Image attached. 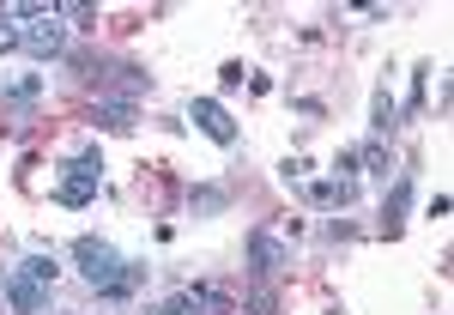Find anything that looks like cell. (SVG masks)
I'll return each instance as SVG.
<instances>
[{"mask_svg":"<svg viewBox=\"0 0 454 315\" xmlns=\"http://www.w3.org/2000/svg\"><path fill=\"white\" fill-rule=\"evenodd\" d=\"M73 261H79V280L91 285V291L121 297V291H134V285H140V267H134V261H121L115 243H104V237H79V243H73Z\"/></svg>","mask_w":454,"mask_h":315,"instance_id":"1","label":"cell"},{"mask_svg":"<svg viewBox=\"0 0 454 315\" xmlns=\"http://www.w3.org/2000/svg\"><path fill=\"white\" fill-rule=\"evenodd\" d=\"M6 19H19V49H31L36 61L67 55V25L55 6H6Z\"/></svg>","mask_w":454,"mask_h":315,"instance_id":"2","label":"cell"},{"mask_svg":"<svg viewBox=\"0 0 454 315\" xmlns=\"http://www.w3.org/2000/svg\"><path fill=\"white\" fill-rule=\"evenodd\" d=\"M98 182H104V158L98 152H73L67 164H61V207H85L91 194H98Z\"/></svg>","mask_w":454,"mask_h":315,"instance_id":"3","label":"cell"},{"mask_svg":"<svg viewBox=\"0 0 454 315\" xmlns=\"http://www.w3.org/2000/svg\"><path fill=\"white\" fill-rule=\"evenodd\" d=\"M145 315H231V297L212 285H188V291H170L164 303H152Z\"/></svg>","mask_w":454,"mask_h":315,"instance_id":"4","label":"cell"},{"mask_svg":"<svg viewBox=\"0 0 454 315\" xmlns=\"http://www.w3.org/2000/svg\"><path fill=\"white\" fill-rule=\"evenodd\" d=\"M188 115H194V128H200L207 140L237 146V122H231V109L218 104V98H194V104H188Z\"/></svg>","mask_w":454,"mask_h":315,"instance_id":"5","label":"cell"},{"mask_svg":"<svg viewBox=\"0 0 454 315\" xmlns=\"http://www.w3.org/2000/svg\"><path fill=\"white\" fill-rule=\"evenodd\" d=\"M0 291H6V303L19 315H43V303H49V297H43V280H31L25 267H12V273L0 280Z\"/></svg>","mask_w":454,"mask_h":315,"instance_id":"6","label":"cell"},{"mask_svg":"<svg viewBox=\"0 0 454 315\" xmlns=\"http://www.w3.org/2000/svg\"><path fill=\"white\" fill-rule=\"evenodd\" d=\"M248 261H254V280H279L285 261H291V248L279 237H267V231H254V243H248Z\"/></svg>","mask_w":454,"mask_h":315,"instance_id":"7","label":"cell"},{"mask_svg":"<svg viewBox=\"0 0 454 315\" xmlns=\"http://www.w3.org/2000/svg\"><path fill=\"white\" fill-rule=\"evenodd\" d=\"M406 201H412V176H400V182H394V201L382 207V218H387V237H400V224H406Z\"/></svg>","mask_w":454,"mask_h":315,"instance_id":"8","label":"cell"},{"mask_svg":"<svg viewBox=\"0 0 454 315\" xmlns=\"http://www.w3.org/2000/svg\"><path fill=\"white\" fill-rule=\"evenodd\" d=\"M351 194H357V188H351L346 176H340V182H309V201H315V207H351Z\"/></svg>","mask_w":454,"mask_h":315,"instance_id":"9","label":"cell"},{"mask_svg":"<svg viewBox=\"0 0 454 315\" xmlns=\"http://www.w3.org/2000/svg\"><path fill=\"white\" fill-rule=\"evenodd\" d=\"M91 122L109 128V134H128V128H134V104H98V109H91Z\"/></svg>","mask_w":454,"mask_h":315,"instance_id":"10","label":"cell"},{"mask_svg":"<svg viewBox=\"0 0 454 315\" xmlns=\"http://www.w3.org/2000/svg\"><path fill=\"white\" fill-rule=\"evenodd\" d=\"M19 267H25L31 280H43V285H55V273H61V267H55L49 255H31V261H19Z\"/></svg>","mask_w":454,"mask_h":315,"instance_id":"11","label":"cell"},{"mask_svg":"<svg viewBox=\"0 0 454 315\" xmlns=\"http://www.w3.org/2000/svg\"><path fill=\"white\" fill-rule=\"evenodd\" d=\"M394 128V98H387V85L376 91V134H387Z\"/></svg>","mask_w":454,"mask_h":315,"instance_id":"12","label":"cell"},{"mask_svg":"<svg viewBox=\"0 0 454 315\" xmlns=\"http://www.w3.org/2000/svg\"><path fill=\"white\" fill-rule=\"evenodd\" d=\"M0 49H19V31H6V25H0Z\"/></svg>","mask_w":454,"mask_h":315,"instance_id":"13","label":"cell"}]
</instances>
